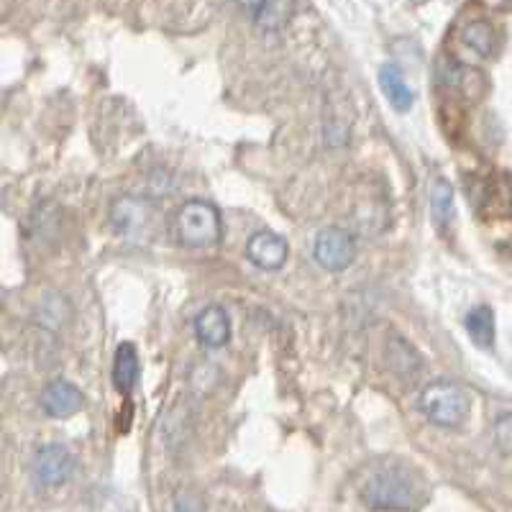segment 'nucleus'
Here are the masks:
<instances>
[{"label":"nucleus","mask_w":512,"mask_h":512,"mask_svg":"<svg viewBox=\"0 0 512 512\" xmlns=\"http://www.w3.org/2000/svg\"><path fill=\"white\" fill-rule=\"evenodd\" d=\"M495 441L502 454L512 456V415H502L495 423Z\"/></svg>","instance_id":"obj_18"},{"label":"nucleus","mask_w":512,"mask_h":512,"mask_svg":"<svg viewBox=\"0 0 512 512\" xmlns=\"http://www.w3.org/2000/svg\"><path fill=\"white\" fill-rule=\"evenodd\" d=\"M36 318L41 320V326L49 331H62L64 326H70L72 320V305L70 300L59 292H47L41 297L39 308H36Z\"/></svg>","instance_id":"obj_11"},{"label":"nucleus","mask_w":512,"mask_h":512,"mask_svg":"<svg viewBox=\"0 0 512 512\" xmlns=\"http://www.w3.org/2000/svg\"><path fill=\"white\" fill-rule=\"evenodd\" d=\"M175 512H203V500L195 492H180L175 497Z\"/></svg>","instance_id":"obj_19"},{"label":"nucleus","mask_w":512,"mask_h":512,"mask_svg":"<svg viewBox=\"0 0 512 512\" xmlns=\"http://www.w3.org/2000/svg\"><path fill=\"white\" fill-rule=\"evenodd\" d=\"M246 13H251L254 24L264 31H280L287 26V21L295 13L292 3H254V6H244Z\"/></svg>","instance_id":"obj_13"},{"label":"nucleus","mask_w":512,"mask_h":512,"mask_svg":"<svg viewBox=\"0 0 512 512\" xmlns=\"http://www.w3.org/2000/svg\"><path fill=\"white\" fill-rule=\"evenodd\" d=\"M175 233L180 244L190 249H208L221 241V213L216 205L190 200L175 216Z\"/></svg>","instance_id":"obj_3"},{"label":"nucleus","mask_w":512,"mask_h":512,"mask_svg":"<svg viewBox=\"0 0 512 512\" xmlns=\"http://www.w3.org/2000/svg\"><path fill=\"white\" fill-rule=\"evenodd\" d=\"M75 474V456L59 443H47V446L36 448L34 459H31V477L36 487L54 489L67 484Z\"/></svg>","instance_id":"obj_6"},{"label":"nucleus","mask_w":512,"mask_h":512,"mask_svg":"<svg viewBox=\"0 0 512 512\" xmlns=\"http://www.w3.org/2000/svg\"><path fill=\"white\" fill-rule=\"evenodd\" d=\"M313 256L315 262L328 272H341L356 259V239L349 228L328 226L318 231L313 241Z\"/></svg>","instance_id":"obj_5"},{"label":"nucleus","mask_w":512,"mask_h":512,"mask_svg":"<svg viewBox=\"0 0 512 512\" xmlns=\"http://www.w3.org/2000/svg\"><path fill=\"white\" fill-rule=\"evenodd\" d=\"M466 331L472 336L479 349H492L495 346V313L487 305H477L466 315Z\"/></svg>","instance_id":"obj_15"},{"label":"nucleus","mask_w":512,"mask_h":512,"mask_svg":"<svg viewBox=\"0 0 512 512\" xmlns=\"http://www.w3.org/2000/svg\"><path fill=\"white\" fill-rule=\"evenodd\" d=\"M431 213L441 228H448L454 218V190L443 180H438L431 190Z\"/></svg>","instance_id":"obj_17"},{"label":"nucleus","mask_w":512,"mask_h":512,"mask_svg":"<svg viewBox=\"0 0 512 512\" xmlns=\"http://www.w3.org/2000/svg\"><path fill=\"white\" fill-rule=\"evenodd\" d=\"M111 226L121 239L146 244L157 233V208L136 195H123L111 205Z\"/></svg>","instance_id":"obj_4"},{"label":"nucleus","mask_w":512,"mask_h":512,"mask_svg":"<svg viewBox=\"0 0 512 512\" xmlns=\"http://www.w3.org/2000/svg\"><path fill=\"white\" fill-rule=\"evenodd\" d=\"M287 241L280 233L274 231H256L246 244V256L254 267L264 269V272H274V269L285 267L287 262Z\"/></svg>","instance_id":"obj_7"},{"label":"nucleus","mask_w":512,"mask_h":512,"mask_svg":"<svg viewBox=\"0 0 512 512\" xmlns=\"http://www.w3.org/2000/svg\"><path fill=\"white\" fill-rule=\"evenodd\" d=\"M379 88H382L384 98L390 100V105L395 111L405 113L413 108L415 93L395 62H387L379 67Z\"/></svg>","instance_id":"obj_10"},{"label":"nucleus","mask_w":512,"mask_h":512,"mask_svg":"<svg viewBox=\"0 0 512 512\" xmlns=\"http://www.w3.org/2000/svg\"><path fill=\"white\" fill-rule=\"evenodd\" d=\"M418 405L425 418L441 425V428H456V425L464 423L469 410H472V400H469L464 387L456 382H446V379H438V382L423 387Z\"/></svg>","instance_id":"obj_2"},{"label":"nucleus","mask_w":512,"mask_h":512,"mask_svg":"<svg viewBox=\"0 0 512 512\" xmlns=\"http://www.w3.org/2000/svg\"><path fill=\"white\" fill-rule=\"evenodd\" d=\"M387 361H390L392 372L400 374V377H415L420 372V356L397 333L390 338V344H387Z\"/></svg>","instance_id":"obj_14"},{"label":"nucleus","mask_w":512,"mask_h":512,"mask_svg":"<svg viewBox=\"0 0 512 512\" xmlns=\"http://www.w3.org/2000/svg\"><path fill=\"white\" fill-rule=\"evenodd\" d=\"M195 336H198L200 346L205 349H221L231 338V320L228 313L218 305H208L195 318Z\"/></svg>","instance_id":"obj_8"},{"label":"nucleus","mask_w":512,"mask_h":512,"mask_svg":"<svg viewBox=\"0 0 512 512\" xmlns=\"http://www.w3.org/2000/svg\"><path fill=\"white\" fill-rule=\"evenodd\" d=\"M139 354L131 344H121L113 359V384L121 392H131L134 384L139 382Z\"/></svg>","instance_id":"obj_12"},{"label":"nucleus","mask_w":512,"mask_h":512,"mask_svg":"<svg viewBox=\"0 0 512 512\" xmlns=\"http://www.w3.org/2000/svg\"><path fill=\"white\" fill-rule=\"evenodd\" d=\"M361 500L372 510L410 512L425 502V484L408 466L390 464L369 474L361 487Z\"/></svg>","instance_id":"obj_1"},{"label":"nucleus","mask_w":512,"mask_h":512,"mask_svg":"<svg viewBox=\"0 0 512 512\" xmlns=\"http://www.w3.org/2000/svg\"><path fill=\"white\" fill-rule=\"evenodd\" d=\"M82 392L67 379H54L41 392V408L52 418H70L82 408Z\"/></svg>","instance_id":"obj_9"},{"label":"nucleus","mask_w":512,"mask_h":512,"mask_svg":"<svg viewBox=\"0 0 512 512\" xmlns=\"http://www.w3.org/2000/svg\"><path fill=\"white\" fill-rule=\"evenodd\" d=\"M461 41L477 54H482V57H489L497 47V31L487 21H469L461 29Z\"/></svg>","instance_id":"obj_16"}]
</instances>
